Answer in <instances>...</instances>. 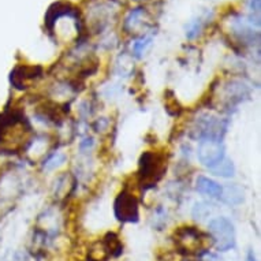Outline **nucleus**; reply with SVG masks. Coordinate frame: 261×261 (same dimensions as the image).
<instances>
[{
	"label": "nucleus",
	"instance_id": "f257e3e1",
	"mask_svg": "<svg viewBox=\"0 0 261 261\" xmlns=\"http://www.w3.org/2000/svg\"><path fill=\"white\" fill-rule=\"evenodd\" d=\"M167 170L166 158L156 152H144L138 163V184L144 189L153 188Z\"/></svg>",
	"mask_w": 261,
	"mask_h": 261
},
{
	"label": "nucleus",
	"instance_id": "1a4fd4ad",
	"mask_svg": "<svg viewBox=\"0 0 261 261\" xmlns=\"http://www.w3.org/2000/svg\"><path fill=\"white\" fill-rule=\"evenodd\" d=\"M101 244H103L106 252L108 253V256L118 257L123 252V245H122L119 237L116 236L115 232H107L104 236Z\"/></svg>",
	"mask_w": 261,
	"mask_h": 261
},
{
	"label": "nucleus",
	"instance_id": "9d476101",
	"mask_svg": "<svg viewBox=\"0 0 261 261\" xmlns=\"http://www.w3.org/2000/svg\"><path fill=\"white\" fill-rule=\"evenodd\" d=\"M210 170L214 175L222 176V178H230V176L234 175V172H236L234 164H232L231 160L227 159L226 156H224L218 164H215L214 167H211Z\"/></svg>",
	"mask_w": 261,
	"mask_h": 261
},
{
	"label": "nucleus",
	"instance_id": "ddd939ff",
	"mask_svg": "<svg viewBox=\"0 0 261 261\" xmlns=\"http://www.w3.org/2000/svg\"><path fill=\"white\" fill-rule=\"evenodd\" d=\"M150 41H152L150 39H142L141 41H138V43L134 44V54L137 56L141 55L142 52L145 51V48L150 44Z\"/></svg>",
	"mask_w": 261,
	"mask_h": 261
},
{
	"label": "nucleus",
	"instance_id": "0eeeda50",
	"mask_svg": "<svg viewBox=\"0 0 261 261\" xmlns=\"http://www.w3.org/2000/svg\"><path fill=\"white\" fill-rule=\"evenodd\" d=\"M219 198H222V201L227 205H240L241 202H244V190L236 184L222 186V193Z\"/></svg>",
	"mask_w": 261,
	"mask_h": 261
},
{
	"label": "nucleus",
	"instance_id": "f8f14e48",
	"mask_svg": "<svg viewBox=\"0 0 261 261\" xmlns=\"http://www.w3.org/2000/svg\"><path fill=\"white\" fill-rule=\"evenodd\" d=\"M210 214V208L205 204H197L193 210V216L196 219H204Z\"/></svg>",
	"mask_w": 261,
	"mask_h": 261
},
{
	"label": "nucleus",
	"instance_id": "423d86ee",
	"mask_svg": "<svg viewBox=\"0 0 261 261\" xmlns=\"http://www.w3.org/2000/svg\"><path fill=\"white\" fill-rule=\"evenodd\" d=\"M41 74H43V69L40 66H22L14 70V73L11 74V82L18 89H23L26 81H32V80L41 77Z\"/></svg>",
	"mask_w": 261,
	"mask_h": 261
},
{
	"label": "nucleus",
	"instance_id": "6e6552de",
	"mask_svg": "<svg viewBox=\"0 0 261 261\" xmlns=\"http://www.w3.org/2000/svg\"><path fill=\"white\" fill-rule=\"evenodd\" d=\"M196 188L200 193L206 194L210 197H220V193H222V186L216 184L215 180L206 178V176H198L196 180Z\"/></svg>",
	"mask_w": 261,
	"mask_h": 261
},
{
	"label": "nucleus",
	"instance_id": "39448f33",
	"mask_svg": "<svg viewBox=\"0 0 261 261\" xmlns=\"http://www.w3.org/2000/svg\"><path fill=\"white\" fill-rule=\"evenodd\" d=\"M198 160L206 166L214 167L224 158V148L220 141H211V140H202L198 145Z\"/></svg>",
	"mask_w": 261,
	"mask_h": 261
},
{
	"label": "nucleus",
	"instance_id": "20e7f679",
	"mask_svg": "<svg viewBox=\"0 0 261 261\" xmlns=\"http://www.w3.org/2000/svg\"><path fill=\"white\" fill-rule=\"evenodd\" d=\"M205 237L196 227H180L175 231V245L186 254H197L204 250Z\"/></svg>",
	"mask_w": 261,
	"mask_h": 261
},
{
	"label": "nucleus",
	"instance_id": "7ed1b4c3",
	"mask_svg": "<svg viewBox=\"0 0 261 261\" xmlns=\"http://www.w3.org/2000/svg\"><path fill=\"white\" fill-rule=\"evenodd\" d=\"M114 214L115 218L122 223L138 222L140 208H138L137 197L128 190H122L116 196L114 202Z\"/></svg>",
	"mask_w": 261,
	"mask_h": 261
},
{
	"label": "nucleus",
	"instance_id": "f03ea898",
	"mask_svg": "<svg viewBox=\"0 0 261 261\" xmlns=\"http://www.w3.org/2000/svg\"><path fill=\"white\" fill-rule=\"evenodd\" d=\"M208 231L219 252H227L236 246V230L227 218L212 219L208 224Z\"/></svg>",
	"mask_w": 261,
	"mask_h": 261
},
{
	"label": "nucleus",
	"instance_id": "4468645a",
	"mask_svg": "<svg viewBox=\"0 0 261 261\" xmlns=\"http://www.w3.org/2000/svg\"><path fill=\"white\" fill-rule=\"evenodd\" d=\"M248 261H256V260H254V257H253V253H252V252H249V254H248Z\"/></svg>",
	"mask_w": 261,
	"mask_h": 261
},
{
	"label": "nucleus",
	"instance_id": "9b49d317",
	"mask_svg": "<svg viewBox=\"0 0 261 261\" xmlns=\"http://www.w3.org/2000/svg\"><path fill=\"white\" fill-rule=\"evenodd\" d=\"M64 160H66V154L54 153L51 158L48 159L47 162H45L44 167H45V170H54V168L59 167L60 164H63Z\"/></svg>",
	"mask_w": 261,
	"mask_h": 261
}]
</instances>
